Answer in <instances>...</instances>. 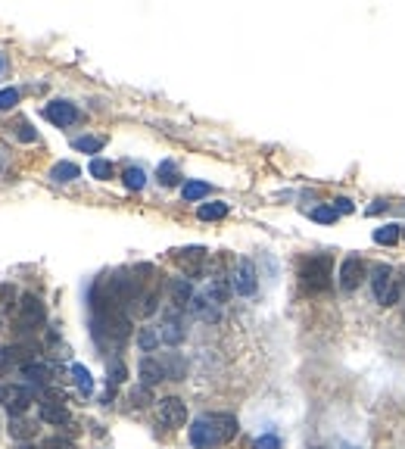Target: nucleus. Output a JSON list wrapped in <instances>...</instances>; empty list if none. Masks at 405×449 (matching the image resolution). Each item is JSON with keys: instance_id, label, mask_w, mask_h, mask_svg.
<instances>
[{"instance_id": "15", "label": "nucleus", "mask_w": 405, "mask_h": 449, "mask_svg": "<svg viewBox=\"0 0 405 449\" xmlns=\"http://www.w3.org/2000/svg\"><path fill=\"white\" fill-rule=\"evenodd\" d=\"M19 371L25 374V378L31 380V384H37V387H44V384H50V368L44 365V362H37V359H31V362H25Z\"/></svg>"}, {"instance_id": "12", "label": "nucleus", "mask_w": 405, "mask_h": 449, "mask_svg": "<svg viewBox=\"0 0 405 449\" xmlns=\"http://www.w3.org/2000/svg\"><path fill=\"white\" fill-rule=\"evenodd\" d=\"M168 297H172V309H190V299H193V287L187 278H172L168 284Z\"/></svg>"}, {"instance_id": "16", "label": "nucleus", "mask_w": 405, "mask_h": 449, "mask_svg": "<svg viewBox=\"0 0 405 449\" xmlns=\"http://www.w3.org/2000/svg\"><path fill=\"white\" fill-rule=\"evenodd\" d=\"M203 259H206V249H203V247L178 249V262H181V265H184V272H190V274H197V272H199V265H203Z\"/></svg>"}, {"instance_id": "22", "label": "nucleus", "mask_w": 405, "mask_h": 449, "mask_svg": "<svg viewBox=\"0 0 405 449\" xmlns=\"http://www.w3.org/2000/svg\"><path fill=\"white\" fill-rule=\"evenodd\" d=\"M197 215L203 218V222H218V218L228 215V203H218V200H215V203H203L197 209Z\"/></svg>"}, {"instance_id": "6", "label": "nucleus", "mask_w": 405, "mask_h": 449, "mask_svg": "<svg viewBox=\"0 0 405 449\" xmlns=\"http://www.w3.org/2000/svg\"><path fill=\"white\" fill-rule=\"evenodd\" d=\"M44 318H47L44 303L35 293H25V297L19 299V324H22V328H41Z\"/></svg>"}, {"instance_id": "29", "label": "nucleus", "mask_w": 405, "mask_h": 449, "mask_svg": "<svg viewBox=\"0 0 405 449\" xmlns=\"http://www.w3.org/2000/svg\"><path fill=\"white\" fill-rule=\"evenodd\" d=\"M159 184L162 187L178 184V168H174V162H162L159 166Z\"/></svg>"}, {"instance_id": "37", "label": "nucleus", "mask_w": 405, "mask_h": 449, "mask_svg": "<svg viewBox=\"0 0 405 449\" xmlns=\"http://www.w3.org/2000/svg\"><path fill=\"white\" fill-rule=\"evenodd\" d=\"M0 69H3V56H0Z\"/></svg>"}, {"instance_id": "39", "label": "nucleus", "mask_w": 405, "mask_h": 449, "mask_svg": "<svg viewBox=\"0 0 405 449\" xmlns=\"http://www.w3.org/2000/svg\"><path fill=\"white\" fill-rule=\"evenodd\" d=\"M315 449H318V446H315Z\"/></svg>"}, {"instance_id": "4", "label": "nucleus", "mask_w": 405, "mask_h": 449, "mask_svg": "<svg viewBox=\"0 0 405 449\" xmlns=\"http://www.w3.org/2000/svg\"><path fill=\"white\" fill-rule=\"evenodd\" d=\"M31 403H35L31 387H25V384H3L0 387V405L10 412V418L12 415H25Z\"/></svg>"}, {"instance_id": "38", "label": "nucleus", "mask_w": 405, "mask_h": 449, "mask_svg": "<svg viewBox=\"0 0 405 449\" xmlns=\"http://www.w3.org/2000/svg\"><path fill=\"white\" fill-rule=\"evenodd\" d=\"M402 237H405V228H402Z\"/></svg>"}, {"instance_id": "19", "label": "nucleus", "mask_w": 405, "mask_h": 449, "mask_svg": "<svg viewBox=\"0 0 405 449\" xmlns=\"http://www.w3.org/2000/svg\"><path fill=\"white\" fill-rule=\"evenodd\" d=\"M81 175V168L75 166V162H56L53 168H50V178L56 181V184H66V181H75Z\"/></svg>"}, {"instance_id": "24", "label": "nucleus", "mask_w": 405, "mask_h": 449, "mask_svg": "<svg viewBox=\"0 0 405 449\" xmlns=\"http://www.w3.org/2000/svg\"><path fill=\"white\" fill-rule=\"evenodd\" d=\"M159 328H141V334H137V346L143 349V353H153L156 346H159Z\"/></svg>"}, {"instance_id": "31", "label": "nucleus", "mask_w": 405, "mask_h": 449, "mask_svg": "<svg viewBox=\"0 0 405 449\" xmlns=\"http://www.w3.org/2000/svg\"><path fill=\"white\" fill-rule=\"evenodd\" d=\"M106 371H109V384H112V387L122 384V380L128 378V368H125L118 359H116V362H109V365H106Z\"/></svg>"}, {"instance_id": "2", "label": "nucleus", "mask_w": 405, "mask_h": 449, "mask_svg": "<svg viewBox=\"0 0 405 449\" xmlns=\"http://www.w3.org/2000/svg\"><path fill=\"white\" fill-rule=\"evenodd\" d=\"M299 278H303V287L312 293H324L330 287V281H334V259L330 256H309V259H303V265H299Z\"/></svg>"}, {"instance_id": "13", "label": "nucleus", "mask_w": 405, "mask_h": 449, "mask_svg": "<svg viewBox=\"0 0 405 449\" xmlns=\"http://www.w3.org/2000/svg\"><path fill=\"white\" fill-rule=\"evenodd\" d=\"M37 415H41V421L53 424V428L69 424V409L62 403H56V399H44V403L37 405Z\"/></svg>"}, {"instance_id": "18", "label": "nucleus", "mask_w": 405, "mask_h": 449, "mask_svg": "<svg viewBox=\"0 0 405 449\" xmlns=\"http://www.w3.org/2000/svg\"><path fill=\"white\" fill-rule=\"evenodd\" d=\"M231 290H234V287H231L228 278H212L209 287H206V297H209L212 303H224V299L231 297Z\"/></svg>"}, {"instance_id": "26", "label": "nucleus", "mask_w": 405, "mask_h": 449, "mask_svg": "<svg viewBox=\"0 0 405 449\" xmlns=\"http://www.w3.org/2000/svg\"><path fill=\"white\" fill-rule=\"evenodd\" d=\"M184 200L187 203H197V200H203V197H209V184L206 181H187L184 184Z\"/></svg>"}, {"instance_id": "10", "label": "nucleus", "mask_w": 405, "mask_h": 449, "mask_svg": "<svg viewBox=\"0 0 405 449\" xmlns=\"http://www.w3.org/2000/svg\"><path fill=\"white\" fill-rule=\"evenodd\" d=\"M184 322H181V312L178 309H168L165 312V318H162V324H159V340L162 343H168V346H178L181 340H184Z\"/></svg>"}, {"instance_id": "14", "label": "nucleus", "mask_w": 405, "mask_h": 449, "mask_svg": "<svg viewBox=\"0 0 405 449\" xmlns=\"http://www.w3.org/2000/svg\"><path fill=\"white\" fill-rule=\"evenodd\" d=\"M190 312L197 318H203V322H218V315H222V312H218V303H212L209 297H193L190 299Z\"/></svg>"}, {"instance_id": "35", "label": "nucleus", "mask_w": 405, "mask_h": 449, "mask_svg": "<svg viewBox=\"0 0 405 449\" xmlns=\"http://www.w3.org/2000/svg\"><path fill=\"white\" fill-rule=\"evenodd\" d=\"M12 299H16V290H12L10 284H0V306L6 309V306H10Z\"/></svg>"}, {"instance_id": "8", "label": "nucleus", "mask_w": 405, "mask_h": 449, "mask_svg": "<svg viewBox=\"0 0 405 449\" xmlns=\"http://www.w3.org/2000/svg\"><path fill=\"white\" fill-rule=\"evenodd\" d=\"M44 116H47V122H53L56 128H66V125L78 122V106L69 103V100H53V103L44 106Z\"/></svg>"}, {"instance_id": "21", "label": "nucleus", "mask_w": 405, "mask_h": 449, "mask_svg": "<svg viewBox=\"0 0 405 449\" xmlns=\"http://www.w3.org/2000/svg\"><path fill=\"white\" fill-rule=\"evenodd\" d=\"M10 437L12 440H28V437H35V424L25 421L22 415H12L10 418Z\"/></svg>"}, {"instance_id": "1", "label": "nucleus", "mask_w": 405, "mask_h": 449, "mask_svg": "<svg viewBox=\"0 0 405 449\" xmlns=\"http://www.w3.org/2000/svg\"><path fill=\"white\" fill-rule=\"evenodd\" d=\"M237 418L228 412H212V415H199L190 424V443L197 449H215L222 443H231L237 437Z\"/></svg>"}, {"instance_id": "25", "label": "nucleus", "mask_w": 405, "mask_h": 449, "mask_svg": "<svg viewBox=\"0 0 405 449\" xmlns=\"http://www.w3.org/2000/svg\"><path fill=\"white\" fill-rule=\"evenodd\" d=\"M122 181H125V187H128V191H143V184H147V175H143V168L131 166V168H125Z\"/></svg>"}, {"instance_id": "30", "label": "nucleus", "mask_w": 405, "mask_h": 449, "mask_svg": "<svg viewBox=\"0 0 405 449\" xmlns=\"http://www.w3.org/2000/svg\"><path fill=\"white\" fill-rule=\"evenodd\" d=\"M315 222H321V224H330V222H336V209L334 206H315V209L309 212Z\"/></svg>"}, {"instance_id": "5", "label": "nucleus", "mask_w": 405, "mask_h": 449, "mask_svg": "<svg viewBox=\"0 0 405 449\" xmlns=\"http://www.w3.org/2000/svg\"><path fill=\"white\" fill-rule=\"evenodd\" d=\"M231 287H234V293H240V297H253V293H255L259 278H255V265L249 259L237 262L234 274H231Z\"/></svg>"}, {"instance_id": "32", "label": "nucleus", "mask_w": 405, "mask_h": 449, "mask_svg": "<svg viewBox=\"0 0 405 449\" xmlns=\"http://www.w3.org/2000/svg\"><path fill=\"white\" fill-rule=\"evenodd\" d=\"M16 103H19V91L16 87H3L0 91V109H12Z\"/></svg>"}, {"instance_id": "20", "label": "nucleus", "mask_w": 405, "mask_h": 449, "mask_svg": "<svg viewBox=\"0 0 405 449\" xmlns=\"http://www.w3.org/2000/svg\"><path fill=\"white\" fill-rule=\"evenodd\" d=\"M402 237V228L399 224H380L377 231H374V243H380V247H393V243Z\"/></svg>"}, {"instance_id": "23", "label": "nucleus", "mask_w": 405, "mask_h": 449, "mask_svg": "<svg viewBox=\"0 0 405 449\" xmlns=\"http://www.w3.org/2000/svg\"><path fill=\"white\" fill-rule=\"evenodd\" d=\"M106 143V137H93V134H84V137H75L72 147L81 150V153H100Z\"/></svg>"}, {"instance_id": "3", "label": "nucleus", "mask_w": 405, "mask_h": 449, "mask_svg": "<svg viewBox=\"0 0 405 449\" xmlns=\"http://www.w3.org/2000/svg\"><path fill=\"white\" fill-rule=\"evenodd\" d=\"M371 293L380 306H396L399 299V278L390 272L386 265H380L377 272L371 274Z\"/></svg>"}, {"instance_id": "11", "label": "nucleus", "mask_w": 405, "mask_h": 449, "mask_svg": "<svg viewBox=\"0 0 405 449\" xmlns=\"http://www.w3.org/2000/svg\"><path fill=\"white\" fill-rule=\"evenodd\" d=\"M137 374H141L143 387H156L159 380H165V368H162V362L153 359V355H143L141 365H137Z\"/></svg>"}, {"instance_id": "28", "label": "nucleus", "mask_w": 405, "mask_h": 449, "mask_svg": "<svg viewBox=\"0 0 405 449\" xmlns=\"http://www.w3.org/2000/svg\"><path fill=\"white\" fill-rule=\"evenodd\" d=\"M72 374H75V384L81 387V393H91L93 390V378L84 365H72Z\"/></svg>"}, {"instance_id": "33", "label": "nucleus", "mask_w": 405, "mask_h": 449, "mask_svg": "<svg viewBox=\"0 0 405 449\" xmlns=\"http://www.w3.org/2000/svg\"><path fill=\"white\" fill-rule=\"evenodd\" d=\"M255 449H280L278 434H262L259 440H255Z\"/></svg>"}, {"instance_id": "36", "label": "nucleus", "mask_w": 405, "mask_h": 449, "mask_svg": "<svg viewBox=\"0 0 405 449\" xmlns=\"http://www.w3.org/2000/svg\"><path fill=\"white\" fill-rule=\"evenodd\" d=\"M16 137H19V141H22V143H31L37 134H35V131H31V125H25V122H22V125H19V131H16Z\"/></svg>"}, {"instance_id": "17", "label": "nucleus", "mask_w": 405, "mask_h": 449, "mask_svg": "<svg viewBox=\"0 0 405 449\" xmlns=\"http://www.w3.org/2000/svg\"><path fill=\"white\" fill-rule=\"evenodd\" d=\"M159 362H162V368H165L168 380H184L187 365H184V359H181L178 353H165V359H159Z\"/></svg>"}, {"instance_id": "27", "label": "nucleus", "mask_w": 405, "mask_h": 449, "mask_svg": "<svg viewBox=\"0 0 405 449\" xmlns=\"http://www.w3.org/2000/svg\"><path fill=\"white\" fill-rule=\"evenodd\" d=\"M87 172H91V178H97V181H109L112 178V162L109 159H91Z\"/></svg>"}, {"instance_id": "7", "label": "nucleus", "mask_w": 405, "mask_h": 449, "mask_svg": "<svg viewBox=\"0 0 405 449\" xmlns=\"http://www.w3.org/2000/svg\"><path fill=\"white\" fill-rule=\"evenodd\" d=\"M159 421L165 424V428H184V421H187L184 399H178V396L159 399Z\"/></svg>"}, {"instance_id": "9", "label": "nucleus", "mask_w": 405, "mask_h": 449, "mask_svg": "<svg viewBox=\"0 0 405 449\" xmlns=\"http://www.w3.org/2000/svg\"><path fill=\"white\" fill-rule=\"evenodd\" d=\"M365 281V259L361 256H346L340 265V287L343 290H355Z\"/></svg>"}, {"instance_id": "34", "label": "nucleus", "mask_w": 405, "mask_h": 449, "mask_svg": "<svg viewBox=\"0 0 405 449\" xmlns=\"http://www.w3.org/2000/svg\"><path fill=\"white\" fill-rule=\"evenodd\" d=\"M334 209H336V215H349V212H355V206H352V200H346V197H340V200H334Z\"/></svg>"}]
</instances>
